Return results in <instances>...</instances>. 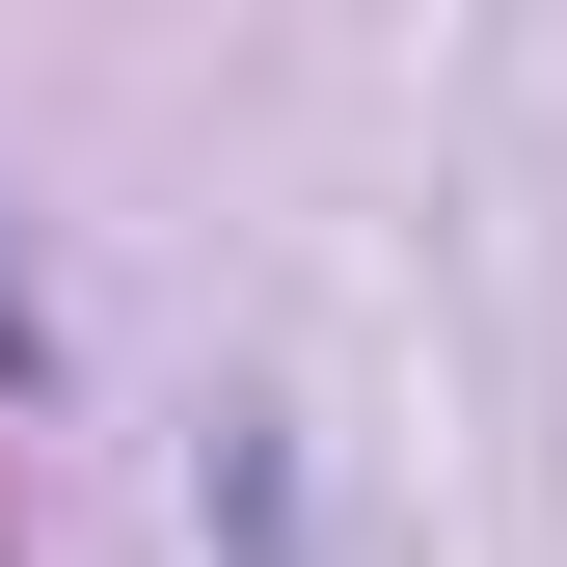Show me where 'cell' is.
I'll return each mask as SVG.
<instances>
[{"mask_svg":"<svg viewBox=\"0 0 567 567\" xmlns=\"http://www.w3.org/2000/svg\"><path fill=\"white\" fill-rule=\"evenodd\" d=\"M28 379H54V324H28V298H0V405H28Z\"/></svg>","mask_w":567,"mask_h":567,"instance_id":"cell-1","label":"cell"}]
</instances>
